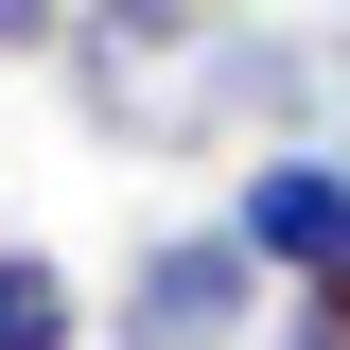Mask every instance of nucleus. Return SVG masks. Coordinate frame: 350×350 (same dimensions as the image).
Returning <instances> with one entry per match:
<instances>
[{
	"instance_id": "f257e3e1",
	"label": "nucleus",
	"mask_w": 350,
	"mask_h": 350,
	"mask_svg": "<svg viewBox=\"0 0 350 350\" xmlns=\"http://www.w3.org/2000/svg\"><path fill=\"white\" fill-rule=\"evenodd\" d=\"M245 53H262L245 0H70L53 70L105 158H211V140H245Z\"/></svg>"
},
{
	"instance_id": "f03ea898",
	"label": "nucleus",
	"mask_w": 350,
	"mask_h": 350,
	"mask_svg": "<svg viewBox=\"0 0 350 350\" xmlns=\"http://www.w3.org/2000/svg\"><path fill=\"white\" fill-rule=\"evenodd\" d=\"M262 298H280V280L245 262V228H228V211H211V228H140L105 350H245V333H262Z\"/></svg>"
},
{
	"instance_id": "20e7f679",
	"label": "nucleus",
	"mask_w": 350,
	"mask_h": 350,
	"mask_svg": "<svg viewBox=\"0 0 350 350\" xmlns=\"http://www.w3.org/2000/svg\"><path fill=\"white\" fill-rule=\"evenodd\" d=\"M0 350H88V280L53 245H0Z\"/></svg>"
},
{
	"instance_id": "423d86ee",
	"label": "nucleus",
	"mask_w": 350,
	"mask_h": 350,
	"mask_svg": "<svg viewBox=\"0 0 350 350\" xmlns=\"http://www.w3.org/2000/svg\"><path fill=\"white\" fill-rule=\"evenodd\" d=\"M280 350H350V315L333 298H280Z\"/></svg>"
},
{
	"instance_id": "7ed1b4c3",
	"label": "nucleus",
	"mask_w": 350,
	"mask_h": 350,
	"mask_svg": "<svg viewBox=\"0 0 350 350\" xmlns=\"http://www.w3.org/2000/svg\"><path fill=\"white\" fill-rule=\"evenodd\" d=\"M228 228H245V262L280 298L350 280V140H262V158L228 175Z\"/></svg>"
},
{
	"instance_id": "39448f33",
	"label": "nucleus",
	"mask_w": 350,
	"mask_h": 350,
	"mask_svg": "<svg viewBox=\"0 0 350 350\" xmlns=\"http://www.w3.org/2000/svg\"><path fill=\"white\" fill-rule=\"evenodd\" d=\"M70 53V0H0V70H53Z\"/></svg>"
}]
</instances>
